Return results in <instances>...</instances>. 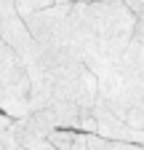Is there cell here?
Here are the masks:
<instances>
[{"label":"cell","instance_id":"9","mask_svg":"<svg viewBox=\"0 0 144 150\" xmlns=\"http://www.w3.org/2000/svg\"><path fill=\"white\" fill-rule=\"evenodd\" d=\"M123 3L128 6L136 16H141V13H144V0H123Z\"/></svg>","mask_w":144,"mask_h":150},{"label":"cell","instance_id":"7","mask_svg":"<svg viewBox=\"0 0 144 150\" xmlns=\"http://www.w3.org/2000/svg\"><path fill=\"white\" fill-rule=\"evenodd\" d=\"M85 150H144L139 142H120V139H104L99 134H85Z\"/></svg>","mask_w":144,"mask_h":150},{"label":"cell","instance_id":"11","mask_svg":"<svg viewBox=\"0 0 144 150\" xmlns=\"http://www.w3.org/2000/svg\"><path fill=\"white\" fill-rule=\"evenodd\" d=\"M69 3H75V0H69Z\"/></svg>","mask_w":144,"mask_h":150},{"label":"cell","instance_id":"6","mask_svg":"<svg viewBox=\"0 0 144 150\" xmlns=\"http://www.w3.org/2000/svg\"><path fill=\"white\" fill-rule=\"evenodd\" d=\"M45 139L56 150H85V131L80 129H51Z\"/></svg>","mask_w":144,"mask_h":150},{"label":"cell","instance_id":"10","mask_svg":"<svg viewBox=\"0 0 144 150\" xmlns=\"http://www.w3.org/2000/svg\"><path fill=\"white\" fill-rule=\"evenodd\" d=\"M75 3H96V0H75Z\"/></svg>","mask_w":144,"mask_h":150},{"label":"cell","instance_id":"5","mask_svg":"<svg viewBox=\"0 0 144 150\" xmlns=\"http://www.w3.org/2000/svg\"><path fill=\"white\" fill-rule=\"evenodd\" d=\"M88 112H91V118H94V134H99L104 139H120V142H139V145H144V129L128 126L101 99H94V105L88 107Z\"/></svg>","mask_w":144,"mask_h":150},{"label":"cell","instance_id":"8","mask_svg":"<svg viewBox=\"0 0 144 150\" xmlns=\"http://www.w3.org/2000/svg\"><path fill=\"white\" fill-rule=\"evenodd\" d=\"M56 3H64V0H11V6L16 8L19 16L32 13V11H40V8H48V6H56Z\"/></svg>","mask_w":144,"mask_h":150},{"label":"cell","instance_id":"3","mask_svg":"<svg viewBox=\"0 0 144 150\" xmlns=\"http://www.w3.org/2000/svg\"><path fill=\"white\" fill-rule=\"evenodd\" d=\"M69 0L56 6H48L40 11L24 13V24L35 43L45 51H75L72 48V35H69Z\"/></svg>","mask_w":144,"mask_h":150},{"label":"cell","instance_id":"2","mask_svg":"<svg viewBox=\"0 0 144 150\" xmlns=\"http://www.w3.org/2000/svg\"><path fill=\"white\" fill-rule=\"evenodd\" d=\"M96 99L128 126L144 129V22L134 30L125 51L96 75Z\"/></svg>","mask_w":144,"mask_h":150},{"label":"cell","instance_id":"1","mask_svg":"<svg viewBox=\"0 0 144 150\" xmlns=\"http://www.w3.org/2000/svg\"><path fill=\"white\" fill-rule=\"evenodd\" d=\"M139 24L141 16H136L123 0H96V3L69 6L72 48L94 75L104 72L125 51Z\"/></svg>","mask_w":144,"mask_h":150},{"label":"cell","instance_id":"4","mask_svg":"<svg viewBox=\"0 0 144 150\" xmlns=\"http://www.w3.org/2000/svg\"><path fill=\"white\" fill-rule=\"evenodd\" d=\"M27 97H29L27 70L16 56V51L0 40V110L11 118H19L29 112Z\"/></svg>","mask_w":144,"mask_h":150}]
</instances>
